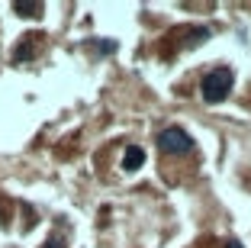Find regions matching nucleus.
Returning <instances> with one entry per match:
<instances>
[{
	"mask_svg": "<svg viewBox=\"0 0 251 248\" xmlns=\"http://www.w3.org/2000/svg\"><path fill=\"white\" fill-rule=\"evenodd\" d=\"M229 248H242V245H238V242H235V239H229Z\"/></svg>",
	"mask_w": 251,
	"mask_h": 248,
	"instance_id": "6",
	"label": "nucleus"
},
{
	"mask_svg": "<svg viewBox=\"0 0 251 248\" xmlns=\"http://www.w3.org/2000/svg\"><path fill=\"white\" fill-rule=\"evenodd\" d=\"M200 90H203V100L206 103H222L232 90V71L229 68H213V71L203 78Z\"/></svg>",
	"mask_w": 251,
	"mask_h": 248,
	"instance_id": "1",
	"label": "nucleus"
},
{
	"mask_svg": "<svg viewBox=\"0 0 251 248\" xmlns=\"http://www.w3.org/2000/svg\"><path fill=\"white\" fill-rule=\"evenodd\" d=\"M16 13L20 16H32V20H39V16H42V3H39V0H32V3H16Z\"/></svg>",
	"mask_w": 251,
	"mask_h": 248,
	"instance_id": "4",
	"label": "nucleus"
},
{
	"mask_svg": "<svg viewBox=\"0 0 251 248\" xmlns=\"http://www.w3.org/2000/svg\"><path fill=\"white\" fill-rule=\"evenodd\" d=\"M42 248H65V242L61 239H49V245H42Z\"/></svg>",
	"mask_w": 251,
	"mask_h": 248,
	"instance_id": "5",
	"label": "nucleus"
},
{
	"mask_svg": "<svg viewBox=\"0 0 251 248\" xmlns=\"http://www.w3.org/2000/svg\"><path fill=\"white\" fill-rule=\"evenodd\" d=\"M142 165H145V152L139 145H129L123 155V171H139Z\"/></svg>",
	"mask_w": 251,
	"mask_h": 248,
	"instance_id": "3",
	"label": "nucleus"
},
{
	"mask_svg": "<svg viewBox=\"0 0 251 248\" xmlns=\"http://www.w3.org/2000/svg\"><path fill=\"white\" fill-rule=\"evenodd\" d=\"M158 148L168 152V155H187L193 148V139L180 129V126H171V129H164L161 136H158Z\"/></svg>",
	"mask_w": 251,
	"mask_h": 248,
	"instance_id": "2",
	"label": "nucleus"
}]
</instances>
